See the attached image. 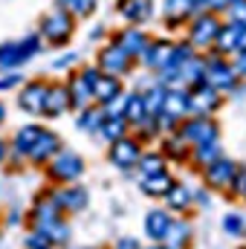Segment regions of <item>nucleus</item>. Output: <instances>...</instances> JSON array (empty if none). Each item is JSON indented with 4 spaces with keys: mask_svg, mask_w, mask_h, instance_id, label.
<instances>
[{
    "mask_svg": "<svg viewBox=\"0 0 246 249\" xmlns=\"http://www.w3.org/2000/svg\"><path fill=\"white\" fill-rule=\"evenodd\" d=\"M180 139H183L185 145H206V142H217L220 139V127L217 122L211 119V116H188L180 122V133H177Z\"/></svg>",
    "mask_w": 246,
    "mask_h": 249,
    "instance_id": "39448f33",
    "label": "nucleus"
},
{
    "mask_svg": "<svg viewBox=\"0 0 246 249\" xmlns=\"http://www.w3.org/2000/svg\"><path fill=\"white\" fill-rule=\"evenodd\" d=\"M38 35H41V41H47L50 47H67L70 44V38L75 35V18L61 9V6H53L44 18H41V23H38Z\"/></svg>",
    "mask_w": 246,
    "mask_h": 249,
    "instance_id": "f257e3e1",
    "label": "nucleus"
},
{
    "mask_svg": "<svg viewBox=\"0 0 246 249\" xmlns=\"http://www.w3.org/2000/svg\"><path fill=\"white\" fill-rule=\"evenodd\" d=\"M203 81L211 84L217 93H229L238 87V72L229 58H220V55H203Z\"/></svg>",
    "mask_w": 246,
    "mask_h": 249,
    "instance_id": "20e7f679",
    "label": "nucleus"
},
{
    "mask_svg": "<svg viewBox=\"0 0 246 249\" xmlns=\"http://www.w3.org/2000/svg\"><path fill=\"white\" fill-rule=\"evenodd\" d=\"M171 58H174V41H168V38H151L139 61L145 64L151 72L159 75L162 70L171 67Z\"/></svg>",
    "mask_w": 246,
    "mask_h": 249,
    "instance_id": "9d476101",
    "label": "nucleus"
},
{
    "mask_svg": "<svg viewBox=\"0 0 246 249\" xmlns=\"http://www.w3.org/2000/svg\"><path fill=\"white\" fill-rule=\"evenodd\" d=\"M3 160H6V142L0 139V162H3Z\"/></svg>",
    "mask_w": 246,
    "mask_h": 249,
    "instance_id": "a18cd8bd",
    "label": "nucleus"
},
{
    "mask_svg": "<svg viewBox=\"0 0 246 249\" xmlns=\"http://www.w3.org/2000/svg\"><path fill=\"white\" fill-rule=\"evenodd\" d=\"M244 200H246V191H244Z\"/></svg>",
    "mask_w": 246,
    "mask_h": 249,
    "instance_id": "09e8293b",
    "label": "nucleus"
},
{
    "mask_svg": "<svg viewBox=\"0 0 246 249\" xmlns=\"http://www.w3.org/2000/svg\"><path fill=\"white\" fill-rule=\"evenodd\" d=\"M165 200H168V209H174V212H183V209H188V206H191L194 194H191V188L185 186V183H177V180H174V186L168 188Z\"/></svg>",
    "mask_w": 246,
    "mask_h": 249,
    "instance_id": "c85d7f7f",
    "label": "nucleus"
},
{
    "mask_svg": "<svg viewBox=\"0 0 246 249\" xmlns=\"http://www.w3.org/2000/svg\"><path fill=\"white\" fill-rule=\"evenodd\" d=\"M220 18L214 12H197L185 26H188V35H185V44L194 47L200 55L203 53H211V44L217 38V29H220Z\"/></svg>",
    "mask_w": 246,
    "mask_h": 249,
    "instance_id": "f03ea898",
    "label": "nucleus"
},
{
    "mask_svg": "<svg viewBox=\"0 0 246 249\" xmlns=\"http://www.w3.org/2000/svg\"><path fill=\"white\" fill-rule=\"evenodd\" d=\"M246 50V26L241 29V38H238V53H244Z\"/></svg>",
    "mask_w": 246,
    "mask_h": 249,
    "instance_id": "37998d69",
    "label": "nucleus"
},
{
    "mask_svg": "<svg viewBox=\"0 0 246 249\" xmlns=\"http://www.w3.org/2000/svg\"><path fill=\"white\" fill-rule=\"evenodd\" d=\"M194 15H197L194 0H165V6H162V18H165L168 29H177V26L188 23Z\"/></svg>",
    "mask_w": 246,
    "mask_h": 249,
    "instance_id": "a211bd4d",
    "label": "nucleus"
},
{
    "mask_svg": "<svg viewBox=\"0 0 246 249\" xmlns=\"http://www.w3.org/2000/svg\"><path fill=\"white\" fill-rule=\"evenodd\" d=\"M122 116L127 119V124H136V127H145V124L151 122L148 105H145V96L142 93H127V96H122Z\"/></svg>",
    "mask_w": 246,
    "mask_h": 249,
    "instance_id": "6ab92c4d",
    "label": "nucleus"
},
{
    "mask_svg": "<svg viewBox=\"0 0 246 249\" xmlns=\"http://www.w3.org/2000/svg\"><path fill=\"white\" fill-rule=\"evenodd\" d=\"M232 67H235L238 78H246V50H244V53H235V61H232Z\"/></svg>",
    "mask_w": 246,
    "mask_h": 249,
    "instance_id": "ea45409f",
    "label": "nucleus"
},
{
    "mask_svg": "<svg viewBox=\"0 0 246 249\" xmlns=\"http://www.w3.org/2000/svg\"><path fill=\"white\" fill-rule=\"evenodd\" d=\"M116 249H139V244H136V241H130V238H124V241L116 244Z\"/></svg>",
    "mask_w": 246,
    "mask_h": 249,
    "instance_id": "79ce46f5",
    "label": "nucleus"
},
{
    "mask_svg": "<svg viewBox=\"0 0 246 249\" xmlns=\"http://www.w3.org/2000/svg\"><path fill=\"white\" fill-rule=\"evenodd\" d=\"M171 186H174V177H171L168 171H159V174L142 177V191H145L148 197H165Z\"/></svg>",
    "mask_w": 246,
    "mask_h": 249,
    "instance_id": "a878e982",
    "label": "nucleus"
},
{
    "mask_svg": "<svg viewBox=\"0 0 246 249\" xmlns=\"http://www.w3.org/2000/svg\"><path fill=\"white\" fill-rule=\"evenodd\" d=\"M102 35H105V26H96V29H93V32H90V38H93V41H99V38H102Z\"/></svg>",
    "mask_w": 246,
    "mask_h": 249,
    "instance_id": "c03bdc74",
    "label": "nucleus"
},
{
    "mask_svg": "<svg viewBox=\"0 0 246 249\" xmlns=\"http://www.w3.org/2000/svg\"><path fill=\"white\" fill-rule=\"evenodd\" d=\"M139 154H142V148H139V142L130 139V136H122V139L110 142V162H113L116 168H122V171H127V168L136 165Z\"/></svg>",
    "mask_w": 246,
    "mask_h": 249,
    "instance_id": "2eb2a0df",
    "label": "nucleus"
},
{
    "mask_svg": "<svg viewBox=\"0 0 246 249\" xmlns=\"http://www.w3.org/2000/svg\"><path fill=\"white\" fill-rule=\"evenodd\" d=\"M70 110V96L64 84H47V99H44V116L58 119Z\"/></svg>",
    "mask_w": 246,
    "mask_h": 249,
    "instance_id": "aec40b11",
    "label": "nucleus"
},
{
    "mask_svg": "<svg viewBox=\"0 0 246 249\" xmlns=\"http://www.w3.org/2000/svg\"><path fill=\"white\" fill-rule=\"evenodd\" d=\"M183 119H188V90L185 87H165V99H162V110L157 116V122L165 127H174Z\"/></svg>",
    "mask_w": 246,
    "mask_h": 249,
    "instance_id": "423d86ee",
    "label": "nucleus"
},
{
    "mask_svg": "<svg viewBox=\"0 0 246 249\" xmlns=\"http://www.w3.org/2000/svg\"><path fill=\"white\" fill-rule=\"evenodd\" d=\"M32 220H35V226H47V223H53V220H61V209H58V203H55L53 197L38 200L35 209H32Z\"/></svg>",
    "mask_w": 246,
    "mask_h": 249,
    "instance_id": "cd10ccee",
    "label": "nucleus"
},
{
    "mask_svg": "<svg viewBox=\"0 0 246 249\" xmlns=\"http://www.w3.org/2000/svg\"><path fill=\"white\" fill-rule=\"evenodd\" d=\"M41 133H44V127H41V124H23V127L15 133V142H12V145H15V151H18L20 157H26V154L32 151V145L38 142V136H41Z\"/></svg>",
    "mask_w": 246,
    "mask_h": 249,
    "instance_id": "bb28decb",
    "label": "nucleus"
},
{
    "mask_svg": "<svg viewBox=\"0 0 246 249\" xmlns=\"http://www.w3.org/2000/svg\"><path fill=\"white\" fill-rule=\"evenodd\" d=\"M223 229H226L229 235H244L246 223H244V217H241V214H226V217H223Z\"/></svg>",
    "mask_w": 246,
    "mask_h": 249,
    "instance_id": "c9c22d12",
    "label": "nucleus"
},
{
    "mask_svg": "<svg viewBox=\"0 0 246 249\" xmlns=\"http://www.w3.org/2000/svg\"><path fill=\"white\" fill-rule=\"evenodd\" d=\"M116 12L122 15V20H127L130 26H142V23H148L154 18L157 3L154 0H119Z\"/></svg>",
    "mask_w": 246,
    "mask_h": 249,
    "instance_id": "ddd939ff",
    "label": "nucleus"
},
{
    "mask_svg": "<svg viewBox=\"0 0 246 249\" xmlns=\"http://www.w3.org/2000/svg\"><path fill=\"white\" fill-rule=\"evenodd\" d=\"M185 148H188V145H185L180 136H171V139H165V151H168L174 160H183V157H185Z\"/></svg>",
    "mask_w": 246,
    "mask_h": 249,
    "instance_id": "e433bc0d",
    "label": "nucleus"
},
{
    "mask_svg": "<svg viewBox=\"0 0 246 249\" xmlns=\"http://www.w3.org/2000/svg\"><path fill=\"white\" fill-rule=\"evenodd\" d=\"M226 12H229V20H232V23L246 26V0H232Z\"/></svg>",
    "mask_w": 246,
    "mask_h": 249,
    "instance_id": "f704fd0d",
    "label": "nucleus"
},
{
    "mask_svg": "<svg viewBox=\"0 0 246 249\" xmlns=\"http://www.w3.org/2000/svg\"><path fill=\"white\" fill-rule=\"evenodd\" d=\"M41 249H50V247H41Z\"/></svg>",
    "mask_w": 246,
    "mask_h": 249,
    "instance_id": "de8ad7c7",
    "label": "nucleus"
},
{
    "mask_svg": "<svg viewBox=\"0 0 246 249\" xmlns=\"http://www.w3.org/2000/svg\"><path fill=\"white\" fill-rule=\"evenodd\" d=\"M84 174V160L72 151H58L53 160H50V177L58 180V183H75L78 177Z\"/></svg>",
    "mask_w": 246,
    "mask_h": 249,
    "instance_id": "6e6552de",
    "label": "nucleus"
},
{
    "mask_svg": "<svg viewBox=\"0 0 246 249\" xmlns=\"http://www.w3.org/2000/svg\"><path fill=\"white\" fill-rule=\"evenodd\" d=\"M20 72H9V75H3L0 78V90H12V87H20Z\"/></svg>",
    "mask_w": 246,
    "mask_h": 249,
    "instance_id": "58836bf2",
    "label": "nucleus"
},
{
    "mask_svg": "<svg viewBox=\"0 0 246 249\" xmlns=\"http://www.w3.org/2000/svg\"><path fill=\"white\" fill-rule=\"evenodd\" d=\"M44 99H47V81H26L23 87H20V93H18V105H20V110H26V113H32V116H38V113H44Z\"/></svg>",
    "mask_w": 246,
    "mask_h": 249,
    "instance_id": "4468645a",
    "label": "nucleus"
},
{
    "mask_svg": "<svg viewBox=\"0 0 246 249\" xmlns=\"http://www.w3.org/2000/svg\"><path fill=\"white\" fill-rule=\"evenodd\" d=\"M241 29H244V26H238V23H232V20L220 23L217 38H214V44H211V53H214V55H220V58L235 55V53H238V38H241Z\"/></svg>",
    "mask_w": 246,
    "mask_h": 249,
    "instance_id": "f3484780",
    "label": "nucleus"
},
{
    "mask_svg": "<svg viewBox=\"0 0 246 249\" xmlns=\"http://www.w3.org/2000/svg\"><path fill=\"white\" fill-rule=\"evenodd\" d=\"M41 47H44L41 35H26L23 41H6V44H0V72H15L18 67H23L29 58H35L41 53Z\"/></svg>",
    "mask_w": 246,
    "mask_h": 249,
    "instance_id": "7ed1b4c3",
    "label": "nucleus"
},
{
    "mask_svg": "<svg viewBox=\"0 0 246 249\" xmlns=\"http://www.w3.org/2000/svg\"><path fill=\"white\" fill-rule=\"evenodd\" d=\"M171 223H174V217H171L165 209H154V212H148V217H145V232H148L151 241H165Z\"/></svg>",
    "mask_w": 246,
    "mask_h": 249,
    "instance_id": "b1692460",
    "label": "nucleus"
},
{
    "mask_svg": "<svg viewBox=\"0 0 246 249\" xmlns=\"http://www.w3.org/2000/svg\"><path fill=\"white\" fill-rule=\"evenodd\" d=\"M55 6L67 9L72 18H90V15L99 9V0H58Z\"/></svg>",
    "mask_w": 246,
    "mask_h": 249,
    "instance_id": "473e14b6",
    "label": "nucleus"
},
{
    "mask_svg": "<svg viewBox=\"0 0 246 249\" xmlns=\"http://www.w3.org/2000/svg\"><path fill=\"white\" fill-rule=\"evenodd\" d=\"M188 241H191V226H188V223H177V220H174L162 244H165V249H183Z\"/></svg>",
    "mask_w": 246,
    "mask_h": 249,
    "instance_id": "c756f323",
    "label": "nucleus"
},
{
    "mask_svg": "<svg viewBox=\"0 0 246 249\" xmlns=\"http://www.w3.org/2000/svg\"><path fill=\"white\" fill-rule=\"evenodd\" d=\"M64 87H67V96H70V107H78V110H81V107H87V105L93 102L90 84H87V78H84L78 70L67 78V84H64Z\"/></svg>",
    "mask_w": 246,
    "mask_h": 249,
    "instance_id": "412c9836",
    "label": "nucleus"
},
{
    "mask_svg": "<svg viewBox=\"0 0 246 249\" xmlns=\"http://www.w3.org/2000/svg\"><path fill=\"white\" fill-rule=\"evenodd\" d=\"M102 119H105V107H81L78 130H84V133H99Z\"/></svg>",
    "mask_w": 246,
    "mask_h": 249,
    "instance_id": "7c9ffc66",
    "label": "nucleus"
},
{
    "mask_svg": "<svg viewBox=\"0 0 246 249\" xmlns=\"http://www.w3.org/2000/svg\"><path fill=\"white\" fill-rule=\"evenodd\" d=\"M191 157H194V162L197 165H209V162H214L217 157H220V142H206V145H194V151H191Z\"/></svg>",
    "mask_w": 246,
    "mask_h": 249,
    "instance_id": "72a5a7b5",
    "label": "nucleus"
},
{
    "mask_svg": "<svg viewBox=\"0 0 246 249\" xmlns=\"http://www.w3.org/2000/svg\"><path fill=\"white\" fill-rule=\"evenodd\" d=\"M61 151V142H58V136L53 133V130H44L41 136H38V142L32 145V151L26 154L32 162H38V165H44V162H50L55 154Z\"/></svg>",
    "mask_w": 246,
    "mask_h": 249,
    "instance_id": "4be33fe9",
    "label": "nucleus"
},
{
    "mask_svg": "<svg viewBox=\"0 0 246 249\" xmlns=\"http://www.w3.org/2000/svg\"><path fill=\"white\" fill-rule=\"evenodd\" d=\"M148 41H151V38L145 35V29H142V26H124L122 32L113 38V44H116V47H122L133 61H136V58H142V53H145Z\"/></svg>",
    "mask_w": 246,
    "mask_h": 249,
    "instance_id": "dca6fc26",
    "label": "nucleus"
},
{
    "mask_svg": "<svg viewBox=\"0 0 246 249\" xmlns=\"http://www.w3.org/2000/svg\"><path fill=\"white\" fill-rule=\"evenodd\" d=\"M203 174H206V183L211 188H229L232 180H235V174H238V162H235V160H226V157L220 154L214 162H209V165L203 168Z\"/></svg>",
    "mask_w": 246,
    "mask_h": 249,
    "instance_id": "f8f14e48",
    "label": "nucleus"
},
{
    "mask_svg": "<svg viewBox=\"0 0 246 249\" xmlns=\"http://www.w3.org/2000/svg\"><path fill=\"white\" fill-rule=\"evenodd\" d=\"M162 249H165V247H162Z\"/></svg>",
    "mask_w": 246,
    "mask_h": 249,
    "instance_id": "8fccbe9b",
    "label": "nucleus"
},
{
    "mask_svg": "<svg viewBox=\"0 0 246 249\" xmlns=\"http://www.w3.org/2000/svg\"><path fill=\"white\" fill-rule=\"evenodd\" d=\"M96 67L102 70V72H107V75H116V78H122L130 72V67H133V58L124 53L122 47H116L113 41L110 44H105L102 50H99V61Z\"/></svg>",
    "mask_w": 246,
    "mask_h": 249,
    "instance_id": "1a4fd4ad",
    "label": "nucleus"
},
{
    "mask_svg": "<svg viewBox=\"0 0 246 249\" xmlns=\"http://www.w3.org/2000/svg\"><path fill=\"white\" fill-rule=\"evenodd\" d=\"M232 194H241L244 197V191H246V168H238V174H235V180H232Z\"/></svg>",
    "mask_w": 246,
    "mask_h": 249,
    "instance_id": "4c0bfd02",
    "label": "nucleus"
},
{
    "mask_svg": "<svg viewBox=\"0 0 246 249\" xmlns=\"http://www.w3.org/2000/svg\"><path fill=\"white\" fill-rule=\"evenodd\" d=\"M220 105H223V93H217L211 84L197 81L194 87H188V113L191 116H211Z\"/></svg>",
    "mask_w": 246,
    "mask_h": 249,
    "instance_id": "0eeeda50",
    "label": "nucleus"
},
{
    "mask_svg": "<svg viewBox=\"0 0 246 249\" xmlns=\"http://www.w3.org/2000/svg\"><path fill=\"white\" fill-rule=\"evenodd\" d=\"M53 200L58 203L61 212L64 209H67V212H81V209H87V200H90V197H87V191L81 186H70V183H67L64 188H58V191L53 194Z\"/></svg>",
    "mask_w": 246,
    "mask_h": 249,
    "instance_id": "5701e85b",
    "label": "nucleus"
},
{
    "mask_svg": "<svg viewBox=\"0 0 246 249\" xmlns=\"http://www.w3.org/2000/svg\"><path fill=\"white\" fill-rule=\"evenodd\" d=\"M3 119H6V107H3V102H0V124H3Z\"/></svg>",
    "mask_w": 246,
    "mask_h": 249,
    "instance_id": "49530a36",
    "label": "nucleus"
},
{
    "mask_svg": "<svg viewBox=\"0 0 246 249\" xmlns=\"http://www.w3.org/2000/svg\"><path fill=\"white\" fill-rule=\"evenodd\" d=\"M90 93H93V102H96V105L110 107L113 102H119V99H122V78L107 75V72H102V70H99V75H96V81H93Z\"/></svg>",
    "mask_w": 246,
    "mask_h": 249,
    "instance_id": "9b49d317",
    "label": "nucleus"
},
{
    "mask_svg": "<svg viewBox=\"0 0 246 249\" xmlns=\"http://www.w3.org/2000/svg\"><path fill=\"white\" fill-rule=\"evenodd\" d=\"M136 168L142 171V177H151V174H159V171H165V157L162 154H139V160H136Z\"/></svg>",
    "mask_w": 246,
    "mask_h": 249,
    "instance_id": "2f4dec72",
    "label": "nucleus"
},
{
    "mask_svg": "<svg viewBox=\"0 0 246 249\" xmlns=\"http://www.w3.org/2000/svg\"><path fill=\"white\" fill-rule=\"evenodd\" d=\"M127 119H124L122 113H113V110H105V119L99 124V133L107 139V142H116V139H122L127 136Z\"/></svg>",
    "mask_w": 246,
    "mask_h": 249,
    "instance_id": "393cba45",
    "label": "nucleus"
},
{
    "mask_svg": "<svg viewBox=\"0 0 246 249\" xmlns=\"http://www.w3.org/2000/svg\"><path fill=\"white\" fill-rule=\"evenodd\" d=\"M75 61H78V55H75V53H67V55H61L58 61L53 64V70H64V67H72Z\"/></svg>",
    "mask_w": 246,
    "mask_h": 249,
    "instance_id": "a19ab883",
    "label": "nucleus"
}]
</instances>
